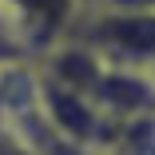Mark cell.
Instances as JSON below:
<instances>
[{
	"mask_svg": "<svg viewBox=\"0 0 155 155\" xmlns=\"http://www.w3.org/2000/svg\"><path fill=\"white\" fill-rule=\"evenodd\" d=\"M72 40H80L91 56H100L111 68H135V72H151L155 60V12H123V8H107L87 0Z\"/></svg>",
	"mask_w": 155,
	"mask_h": 155,
	"instance_id": "1",
	"label": "cell"
},
{
	"mask_svg": "<svg viewBox=\"0 0 155 155\" xmlns=\"http://www.w3.org/2000/svg\"><path fill=\"white\" fill-rule=\"evenodd\" d=\"M87 0H0V8L12 16V24L20 28V36L32 48V60L72 36V28L80 20Z\"/></svg>",
	"mask_w": 155,
	"mask_h": 155,
	"instance_id": "2",
	"label": "cell"
},
{
	"mask_svg": "<svg viewBox=\"0 0 155 155\" xmlns=\"http://www.w3.org/2000/svg\"><path fill=\"white\" fill-rule=\"evenodd\" d=\"M20 64H32V48L20 36V28L12 24V16L0 8V72L4 68H20Z\"/></svg>",
	"mask_w": 155,
	"mask_h": 155,
	"instance_id": "3",
	"label": "cell"
},
{
	"mask_svg": "<svg viewBox=\"0 0 155 155\" xmlns=\"http://www.w3.org/2000/svg\"><path fill=\"white\" fill-rule=\"evenodd\" d=\"M0 155H40L32 147V139L24 135V127L8 111H0Z\"/></svg>",
	"mask_w": 155,
	"mask_h": 155,
	"instance_id": "4",
	"label": "cell"
},
{
	"mask_svg": "<svg viewBox=\"0 0 155 155\" xmlns=\"http://www.w3.org/2000/svg\"><path fill=\"white\" fill-rule=\"evenodd\" d=\"M107 8H123V12H155V0H96Z\"/></svg>",
	"mask_w": 155,
	"mask_h": 155,
	"instance_id": "5",
	"label": "cell"
}]
</instances>
